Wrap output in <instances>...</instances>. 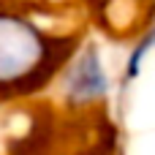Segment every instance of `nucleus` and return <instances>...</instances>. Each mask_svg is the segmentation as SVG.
<instances>
[{
  "mask_svg": "<svg viewBox=\"0 0 155 155\" xmlns=\"http://www.w3.org/2000/svg\"><path fill=\"white\" fill-rule=\"evenodd\" d=\"M57 68V60L49 57L46 41L22 19L0 16V82H14L38 74L41 79Z\"/></svg>",
  "mask_w": 155,
  "mask_h": 155,
  "instance_id": "obj_1",
  "label": "nucleus"
},
{
  "mask_svg": "<svg viewBox=\"0 0 155 155\" xmlns=\"http://www.w3.org/2000/svg\"><path fill=\"white\" fill-rule=\"evenodd\" d=\"M150 46H155V27H153V33H150V35H144V38H142V44H139V46L134 49V54H131V63H128V76H131V79L139 74L142 57L150 52Z\"/></svg>",
  "mask_w": 155,
  "mask_h": 155,
  "instance_id": "obj_3",
  "label": "nucleus"
},
{
  "mask_svg": "<svg viewBox=\"0 0 155 155\" xmlns=\"http://www.w3.org/2000/svg\"><path fill=\"white\" fill-rule=\"evenodd\" d=\"M71 93L82 101L84 98H98V95L106 93V76L101 71V60H98V52L93 46L76 63V71H74V79H71Z\"/></svg>",
  "mask_w": 155,
  "mask_h": 155,
  "instance_id": "obj_2",
  "label": "nucleus"
}]
</instances>
